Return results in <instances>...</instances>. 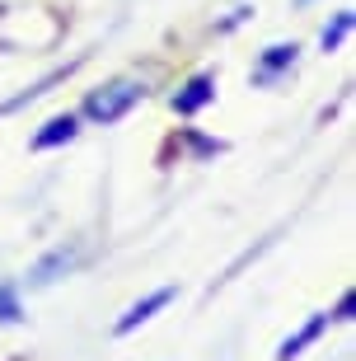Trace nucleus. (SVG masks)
<instances>
[{
    "mask_svg": "<svg viewBox=\"0 0 356 361\" xmlns=\"http://www.w3.org/2000/svg\"><path fill=\"white\" fill-rule=\"evenodd\" d=\"M141 99H145V85L141 80H108V85H99V90L85 99V118L118 122V118H127Z\"/></svg>",
    "mask_w": 356,
    "mask_h": 361,
    "instance_id": "nucleus-1",
    "label": "nucleus"
},
{
    "mask_svg": "<svg viewBox=\"0 0 356 361\" xmlns=\"http://www.w3.org/2000/svg\"><path fill=\"white\" fill-rule=\"evenodd\" d=\"M173 295H178V291H173V286H159V291H150V295H145V300H136V305H132V310H127V314H122V319H118V324H113V334H118V338H127V334H136V329H141V324H145V319H155L159 310L169 305Z\"/></svg>",
    "mask_w": 356,
    "mask_h": 361,
    "instance_id": "nucleus-2",
    "label": "nucleus"
},
{
    "mask_svg": "<svg viewBox=\"0 0 356 361\" xmlns=\"http://www.w3.org/2000/svg\"><path fill=\"white\" fill-rule=\"evenodd\" d=\"M211 99H216V75H192L183 90L173 94V113H178V118H192V113H202Z\"/></svg>",
    "mask_w": 356,
    "mask_h": 361,
    "instance_id": "nucleus-3",
    "label": "nucleus"
},
{
    "mask_svg": "<svg viewBox=\"0 0 356 361\" xmlns=\"http://www.w3.org/2000/svg\"><path fill=\"white\" fill-rule=\"evenodd\" d=\"M70 268H75V249H70V244H56L52 254H42L38 263L28 268V281H33V286H52V281L66 277Z\"/></svg>",
    "mask_w": 356,
    "mask_h": 361,
    "instance_id": "nucleus-4",
    "label": "nucleus"
},
{
    "mask_svg": "<svg viewBox=\"0 0 356 361\" xmlns=\"http://www.w3.org/2000/svg\"><path fill=\"white\" fill-rule=\"evenodd\" d=\"M295 56H300V47H295V42H277V47H267V52L258 56V75H253V80H258V85L277 80L281 71L295 66Z\"/></svg>",
    "mask_w": 356,
    "mask_h": 361,
    "instance_id": "nucleus-5",
    "label": "nucleus"
},
{
    "mask_svg": "<svg viewBox=\"0 0 356 361\" xmlns=\"http://www.w3.org/2000/svg\"><path fill=\"white\" fill-rule=\"evenodd\" d=\"M75 132H80L75 113H56V118L42 122V132L33 136V150H56V146H66V141H75Z\"/></svg>",
    "mask_w": 356,
    "mask_h": 361,
    "instance_id": "nucleus-6",
    "label": "nucleus"
},
{
    "mask_svg": "<svg viewBox=\"0 0 356 361\" xmlns=\"http://www.w3.org/2000/svg\"><path fill=\"white\" fill-rule=\"evenodd\" d=\"M324 329H329V314H314V319L305 324L300 334H290L286 343L277 348V361H295V357H300L305 348H309V343H319V338H324Z\"/></svg>",
    "mask_w": 356,
    "mask_h": 361,
    "instance_id": "nucleus-7",
    "label": "nucleus"
},
{
    "mask_svg": "<svg viewBox=\"0 0 356 361\" xmlns=\"http://www.w3.org/2000/svg\"><path fill=\"white\" fill-rule=\"evenodd\" d=\"M66 75H70V66H61V71H47V75H42L38 85H28L24 94H14L10 104H0V118H5V113H14V108H24V104H33V99H42V94L52 90L56 80H66Z\"/></svg>",
    "mask_w": 356,
    "mask_h": 361,
    "instance_id": "nucleus-8",
    "label": "nucleus"
},
{
    "mask_svg": "<svg viewBox=\"0 0 356 361\" xmlns=\"http://www.w3.org/2000/svg\"><path fill=\"white\" fill-rule=\"evenodd\" d=\"M347 33H352V10H338V14H333V24L324 28V38H319V42H324V52H338Z\"/></svg>",
    "mask_w": 356,
    "mask_h": 361,
    "instance_id": "nucleus-9",
    "label": "nucleus"
},
{
    "mask_svg": "<svg viewBox=\"0 0 356 361\" xmlns=\"http://www.w3.org/2000/svg\"><path fill=\"white\" fill-rule=\"evenodd\" d=\"M19 319H24L19 286H14V281H0V324H19Z\"/></svg>",
    "mask_w": 356,
    "mask_h": 361,
    "instance_id": "nucleus-10",
    "label": "nucleus"
},
{
    "mask_svg": "<svg viewBox=\"0 0 356 361\" xmlns=\"http://www.w3.org/2000/svg\"><path fill=\"white\" fill-rule=\"evenodd\" d=\"M188 146H192V155H221L225 141H211V136H197V132H183Z\"/></svg>",
    "mask_w": 356,
    "mask_h": 361,
    "instance_id": "nucleus-11",
    "label": "nucleus"
},
{
    "mask_svg": "<svg viewBox=\"0 0 356 361\" xmlns=\"http://www.w3.org/2000/svg\"><path fill=\"white\" fill-rule=\"evenodd\" d=\"M352 310H356V295L343 291V300H338V305H333V314H329V324H352Z\"/></svg>",
    "mask_w": 356,
    "mask_h": 361,
    "instance_id": "nucleus-12",
    "label": "nucleus"
}]
</instances>
